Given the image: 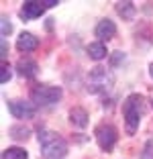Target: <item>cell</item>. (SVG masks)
<instances>
[{
	"label": "cell",
	"mask_w": 153,
	"mask_h": 159,
	"mask_svg": "<svg viewBox=\"0 0 153 159\" xmlns=\"http://www.w3.org/2000/svg\"><path fill=\"white\" fill-rule=\"evenodd\" d=\"M145 112V98L141 94H129L123 102V116H125V125L129 135L137 131V126L141 122V116Z\"/></svg>",
	"instance_id": "obj_1"
},
{
	"label": "cell",
	"mask_w": 153,
	"mask_h": 159,
	"mask_svg": "<svg viewBox=\"0 0 153 159\" xmlns=\"http://www.w3.org/2000/svg\"><path fill=\"white\" fill-rule=\"evenodd\" d=\"M39 145L45 159H63L67 155V143L53 131H41L39 133Z\"/></svg>",
	"instance_id": "obj_2"
},
{
	"label": "cell",
	"mask_w": 153,
	"mask_h": 159,
	"mask_svg": "<svg viewBox=\"0 0 153 159\" xmlns=\"http://www.w3.org/2000/svg\"><path fill=\"white\" fill-rule=\"evenodd\" d=\"M86 84H88V90L92 94H100V92H106V90L112 88L114 75H112V71L106 70V67H94L88 74Z\"/></svg>",
	"instance_id": "obj_3"
},
{
	"label": "cell",
	"mask_w": 153,
	"mask_h": 159,
	"mask_svg": "<svg viewBox=\"0 0 153 159\" xmlns=\"http://www.w3.org/2000/svg\"><path fill=\"white\" fill-rule=\"evenodd\" d=\"M63 90L59 86H35L31 90V100L35 106H51L61 100Z\"/></svg>",
	"instance_id": "obj_4"
},
{
	"label": "cell",
	"mask_w": 153,
	"mask_h": 159,
	"mask_svg": "<svg viewBox=\"0 0 153 159\" xmlns=\"http://www.w3.org/2000/svg\"><path fill=\"white\" fill-rule=\"evenodd\" d=\"M94 137H96V141H98V145H100L102 151H110L112 147H114L116 139H118V131H116V126L110 125V122H102V125L96 126Z\"/></svg>",
	"instance_id": "obj_5"
},
{
	"label": "cell",
	"mask_w": 153,
	"mask_h": 159,
	"mask_svg": "<svg viewBox=\"0 0 153 159\" xmlns=\"http://www.w3.org/2000/svg\"><path fill=\"white\" fill-rule=\"evenodd\" d=\"M8 110L14 118H33L37 112V106L27 100H8Z\"/></svg>",
	"instance_id": "obj_6"
},
{
	"label": "cell",
	"mask_w": 153,
	"mask_h": 159,
	"mask_svg": "<svg viewBox=\"0 0 153 159\" xmlns=\"http://www.w3.org/2000/svg\"><path fill=\"white\" fill-rule=\"evenodd\" d=\"M45 12V4L43 2H37V0H27L21 8V16L25 20H33V19H39L41 14Z\"/></svg>",
	"instance_id": "obj_7"
},
{
	"label": "cell",
	"mask_w": 153,
	"mask_h": 159,
	"mask_svg": "<svg viewBox=\"0 0 153 159\" xmlns=\"http://www.w3.org/2000/svg\"><path fill=\"white\" fill-rule=\"evenodd\" d=\"M94 33H96V37L100 39V41H108V39H112L116 35V25L112 23L110 19H104L96 25Z\"/></svg>",
	"instance_id": "obj_8"
},
{
	"label": "cell",
	"mask_w": 153,
	"mask_h": 159,
	"mask_svg": "<svg viewBox=\"0 0 153 159\" xmlns=\"http://www.w3.org/2000/svg\"><path fill=\"white\" fill-rule=\"evenodd\" d=\"M39 47V39L35 37L33 33H21L19 39H16V49L23 53H29V51H35Z\"/></svg>",
	"instance_id": "obj_9"
},
{
	"label": "cell",
	"mask_w": 153,
	"mask_h": 159,
	"mask_svg": "<svg viewBox=\"0 0 153 159\" xmlns=\"http://www.w3.org/2000/svg\"><path fill=\"white\" fill-rule=\"evenodd\" d=\"M37 70L39 67L33 59H19V63H16V71H19V75H23V78H35Z\"/></svg>",
	"instance_id": "obj_10"
},
{
	"label": "cell",
	"mask_w": 153,
	"mask_h": 159,
	"mask_svg": "<svg viewBox=\"0 0 153 159\" xmlns=\"http://www.w3.org/2000/svg\"><path fill=\"white\" fill-rule=\"evenodd\" d=\"M70 120H72V125H74V126L84 129V126L88 125V112H86L84 108L76 106V108H72V110H70Z\"/></svg>",
	"instance_id": "obj_11"
},
{
	"label": "cell",
	"mask_w": 153,
	"mask_h": 159,
	"mask_svg": "<svg viewBox=\"0 0 153 159\" xmlns=\"http://www.w3.org/2000/svg\"><path fill=\"white\" fill-rule=\"evenodd\" d=\"M86 51H88V55H90V59H94V61H100V59H104L106 57V45L102 41H96V43H90L88 47H86Z\"/></svg>",
	"instance_id": "obj_12"
},
{
	"label": "cell",
	"mask_w": 153,
	"mask_h": 159,
	"mask_svg": "<svg viewBox=\"0 0 153 159\" xmlns=\"http://www.w3.org/2000/svg\"><path fill=\"white\" fill-rule=\"evenodd\" d=\"M116 12H118V16H123L125 20H133V16H135V12H137V8H135V4L133 2H116Z\"/></svg>",
	"instance_id": "obj_13"
},
{
	"label": "cell",
	"mask_w": 153,
	"mask_h": 159,
	"mask_svg": "<svg viewBox=\"0 0 153 159\" xmlns=\"http://www.w3.org/2000/svg\"><path fill=\"white\" fill-rule=\"evenodd\" d=\"M8 135L12 137L14 141H27L29 139V129L25 125H12L8 129Z\"/></svg>",
	"instance_id": "obj_14"
},
{
	"label": "cell",
	"mask_w": 153,
	"mask_h": 159,
	"mask_svg": "<svg viewBox=\"0 0 153 159\" xmlns=\"http://www.w3.org/2000/svg\"><path fill=\"white\" fill-rule=\"evenodd\" d=\"M29 153L21 147H6L2 151V159H27Z\"/></svg>",
	"instance_id": "obj_15"
},
{
	"label": "cell",
	"mask_w": 153,
	"mask_h": 159,
	"mask_svg": "<svg viewBox=\"0 0 153 159\" xmlns=\"http://www.w3.org/2000/svg\"><path fill=\"white\" fill-rule=\"evenodd\" d=\"M10 31H12V25H10L8 16H6V14H2V20H0V35H2V39L8 37Z\"/></svg>",
	"instance_id": "obj_16"
},
{
	"label": "cell",
	"mask_w": 153,
	"mask_h": 159,
	"mask_svg": "<svg viewBox=\"0 0 153 159\" xmlns=\"http://www.w3.org/2000/svg\"><path fill=\"white\" fill-rule=\"evenodd\" d=\"M139 159H153V141H147L143 147V153H141Z\"/></svg>",
	"instance_id": "obj_17"
},
{
	"label": "cell",
	"mask_w": 153,
	"mask_h": 159,
	"mask_svg": "<svg viewBox=\"0 0 153 159\" xmlns=\"http://www.w3.org/2000/svg\"><path fill=\"white\" fill-rule=\"evenodd\" d=\"M10 75H12L10 67L6 66V63H2V67H0V82H2V84H6V82L10 80Z\"/></svg>",
	"instance_id": "obj_18"
},
{
	"label": "cell",
	"mask_w": 153,
	"mask_h": 159,
	"mask_svg": "<svg viewBox=\"0 0 153 159\" xmlns=\"http://www.w3.org/2000/svg\"><path fill=\"white\" fill-rule=\"evenodd\" d=\"M121 59H125V55H123L121 51H116V55L112 57V66H114V63H118V61H121Z\"/></svg>",
	"instance_id": "obj_19"
},
{
	"label": "cell",
	"mask_w": 153,
	"mask_h": 159,
	"mask_svg": "<svg viewBox=\"0 0 153 159\" xmlns=\"http://www.w3.org/2000/svg\"><path fill=\"white\" fill-rule=\"evenodd\" d=\"M43 4H45V8H51V6L59 4V2H57V0H43Z\"/></svg>",
	"instance_id": "obj_20"
},
{
	"label": "cell",
	"mask_w": 153,
	"mask_h": 159,
	"mask_svg": "<svg viewBox=\"0 0 153 159\" xmlns=\"http://www.w3.org/2000/svg\"><path fill=\"white\" fill-rule=\"evenodd\" d=\"M6 51H8V47H6V39H2V53H0V55H2V59L6 57Z\"/></svg>",
	"instance_id": "obj_21"
},
{
	"label": "cell",
	"mask_w": 153,
	"mask_h": 159,
	"mask_svg": "<svg viewBox=\"0 0 153 159\" xmlns=\"http://www.w3.org/2000/svg\"><path fill=\"white\" fill-rule=\"evenodd\" d=\"M149 75H151V78H153V63H151V66H149Z\"/></svg>",
	"instance_id": "obj_22"
},
{
	"label": "cell",
	"mask_w": 153,
	"mask_h": 159,
	"mask_svg": "<svg viewBox=\"0 0 153 159\" xmlns=\"http://www.w3.org/2000/svg\"><path fill=\"white\" fill-rule=\"evenodd\" d=\"M151 104H153V96H151Z\"/></svg>",
	"instance_id": "obj_23"
}]
</instances>
